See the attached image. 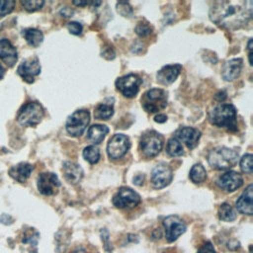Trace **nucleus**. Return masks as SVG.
Listing matches in <instances>:
<instances>
[{
  "instance_id": "1",
  "label": "nucleus",
  "mask_w": 253,
  "mask_h": 253,
  "mask_svg": "<svg viewBox=\"0 0 253 253\" xmlns=\"http://www.w3.org/2000/svg\"><path fill=\"white\" fill-rule=\"evenodd\" d=\"M251 0L216 1L210 9L211 20L225 29L237 30L244 27L252 17Z\"/></svg>"
},
{
  "instance_id": "2",
  "label": "nucleus",
  "mask_w": 253,
  "mask_h": 253,
  "mask_svg": "<svg viewBox=\"0 0 253 253\" xmlns=\"http://www.w3.org/2000/svg\"><path fill=\"white\" fill-rule=\"evenodd\" d=\"M210 122L219 127H226L229 130H237L236 110L231 104H220L214 107L209 114Z\"/></svg>"
},
{
  "instance_id": "3",
  "label": "nucleus",
  "mask_w": 253,
  "mask_h": 253,
  "mask_svg": "<svg viewBox=\"0 0 253 253\" xmlns=\"http://www.w3.org/2000/svg\"><path fill=\"white\" fill-rule=\"evenodd\" d=\"M238 159V153L227 147H218L211 150L208 155L209 164L216 170H226L233 167Z\"/></svg>"
},
{
  "instance_id": "4",
  "label": "nucleus",
  "mask_w": 253,
  "mask_h": 253,
  "mask_svg": "<svg viewBox=\"0 0 253 253\" xmlns=\"http://www.w3.org/2000/svg\"><path fill=\"white\" fill-rule=\"evenodd\" d=\"M44 110L40 103L29 102L19 110L17 121L23 126H34L42 122Z\"/></svg>"
},
{
  "instance_id": "5",
  "label": "nucleus",
  "mask_w": 253,
  "mask_h": 253,
  "mask_svg": "<svg viewBox=\"0 0 253 253\" xmlns=\"http://www.w3.org/2000/svg\"><path fill=\"white\" fill-rule=\"evenodd\" d=\"M90 122V113L88 110L81 109L75 111L66 121V131L69 135L77 137L80 136L86 129Z\"/></svg>"
},
{
  "instance_id": "6",
  "label": "nucleus",
  "mask_w": 253,
  "mask_h": 253,
  "mask_svg": "<svg viewBox=\"0 0 253 253\" xmlns=\"http://www.w3.org/2000/svg\"><path fill=\"white\" fill-rule=\"evenodd\" d=\"M139 147L145 157H154L163 147V137L155 130H148L142 134Z\"/></svg>"
},
{
  "instance_id": "7",
  "label": "nucleus",
  "mask_w": 253,
  "mask_h": 253,
  "mask_svg": "<svg viewBox=\"0 0 253 253\" xmlns=\"http://www.w3.org/2000/svg\"><path fill=\"white\" fill-rule=\"evenodd\" d=\"M142 106L148 113H156L167 105V94L163 89L153 88L148 90L141 100Z\"/></svg>"
},
{
  "instance_id": "8",
  "label": "nucleus",
  "mask_w": 253,
  "mask_h": 253,
  "mask_svg": "<svg viewBox=\"0 0 253 253\" xmlns=\"http://www.w3.org/2000/svg\"><path fill=\"white\" fill-rule=\"evenodd\" d=\"M140 203V196L127 187H122L113 197V204L119 209H131Z\"/></svg>"
},
{
  "instance_id": "9",
  "label": "nucleus",
  "mask_w": 253,
  "mask_h": 253,
  "mask_svg": "<svg viewBox=\"0 0 253 253\" xmlns=\"http://www.w3.org/2000/svg\"><path fill=\"white\" fill-rule=\"evenodd\" d=\"M141 82L142 81L139 76L130 73L118 78L116 80V87L118 91L123 94V96L126 98H132L137 94Z\"/></svg>"
},
{
  "instance_id": "10",
  "label": "nucleus",
  "mask_w": 253,
  "mask_h": 253,
  "mask_svg": "<svg viewBox=\"0 0 253 253\" xmlns=\"http://www.w3.org/2000/svg\"><path fill=\"white\" fill-rule=\"evenodd\" d=\"M130 147L129 138L122 133L113 135L107 145V152L110 158L119 159L123 157Z\"/></svg>"
},
{
  "instance_id": "11",
  "label": "nucleus",
  "mask_w": 253,
  "mask_h": 253,
  "mask_svg": "<svg viewBox=\"0 0 253 253\" xmlns=\"http://www.w3.org/2000/svg\"><path fill=\"white\" fill-rule=\"evenodd\" d=\"M163 226L165 229V238L168 242H174L178 239L180 235H182L187 226L185 222L177 215H169L164 218Z\"/></svg>"
},
{
  "instance_id": "12",
  "label": "nucleus",
  "mask_w": 253,
  "mask_h": 253,
  "mask_svg": "<svg viewBox=\"0 0 253 253\" xmlns=\"http://www.w3.org/2000/svg\"><path fill=\"white\" fill-rule=\"evenodd\" d=\"M37 185L41 194L44 196H52L57 193L60 182L54 173L42 172L38 176Z\"/></svg>"
},
{
  "instance_id": "13",
  "label": "nucleus",
  "mask_w": 253,
  "mask_h": 253,
  "mask_svg": "<svg viewBox=\"0 0 253 253\" xmlns=\"http://www.w3.org/2000/svg\"><path fill=\"white\" fill-rule=\"evenodd\" d=\"M41 72V64L39 58L34 56L24 60L18 67V74L27 83H33L35 77Z\"/></svg>"
},
{
  "instance_id": "14",
  "label": "nucleus",
  "mask_w": 253,
  "mask_h": 253,
  "mask_svg": "<svg viewBox=\"0 0 253 253\" xmlns=\"http://www.w3.org/2000/svg\"><path fill=\"white\" fill-rule=\"evenodd\" d=\"M173 178L171 168L163 163L157 164L151 173V183L155 189H162L170 184Z\"/></svg>"
},
{
  "instance_id": "15",
  "label": "nucleus",
  "mask_w": 253,
  "mask_h": 253,
  "mask_svg": "<svg viewBox=\"0 0 253 253\" xmlns=\"http://www.w3.org/2000/svg\"><path fill=\"white\" fill-rule=\"evenodd\" d=\"M216 184L226 192H233L242 186L243 178L236 171H227L217 178Z\"/></svg>"
},
{
  "instance_id": "16",
  "label": "nucleus",
  "mask_w": 253,
  "mask_h": 253,
  "mask_svg": "<svg viewBox=\"0 0 253 253\" xmlns=\"http://www.w3.org/2000/svg\"><path fill=\"white\" fill-rule=\"evenodd\" d=\"M175 138H177L181 143L184 142L188 148H195L200 140L201 131L198 128L191 126H183L176 130Z\"/></svg>"
},
{
  "instance_id": "17",
  "label": "nucleus",
  "mask_w": 253,
  "mask_h": 253,
  "mask_svg": "<svg viewBox=\"0 0 253 253\" xmlns=\"http://www.w3.org/2000/svg\"><path fill=\"white\" fill-rule=\"evenodd\" d=\"M181 70L182 66L180 64L165 65L157 72V81L162 85H169L177 79Z\"/></svg>"
},
{
  "instance_id": "18",
  "label": "nucleus",
  "mask_w": 253,
  "mask_h": 253,
  "mask_svg": "<svg viewBox=\"0 0 253 253\" xmlns=\"http://www.w3.org/2000/svg\"><path fill=\"white\" fill-rule=\"evenodd\" d=\"M0 59L9 67L14 66L17 62V50L7 39L0 40Z\"/></svg>"
},
{
  "instance_id": "19",
  "label": "nucleus",
  "mask_w": 253,
  "mask_h": 253,
  "mask_svg": "<svg viewBox=\"0 0 253 253\" xmlns=\"http://www.w3.org/2000/svg\"><path fill=\"white\" fill-rule=\"evenodd\" d=\"M242 69V59L232 58L226 61L221 69V76L226 81H232L236 79Z\"/></svg>"
},
{
  "instance_id": "20",
  "label": "nucleus",
  "mask_w": 253,
  "mask_h": 253,
  "mask_svg": "<svg viewBox=\"0 0 253 253\" xmlns=\"http://www.w3.org/2000/svg\"><path fill=\"white\" fill-rule=\"evenodd\" d=\"M252 184H249L242 195L237 199L235 205L236 209L240 213L251 215L253 213L252 209Z\"/></svg>"
},
{
  "instance_id": "21",
  "label": "nucleus",
  "mask_w": 253,
  "mask_h": 253,
  "mask_svg": "<svg viewBox=\"0 0 253 253\" xmlns=\"http://www.w3.org/2000/svg\"><path fill=\"white\" fill-rule=\"evenodd\" d=\"M62 170H63L65 180L70 184L74 185L79 183L83 177L82 168L74 162H71V161L64 162Z\"/></svg>"
},
{
  "instance_id": "22",
  "label": "nucleus",
  "mask_w": 253,
  "mask_h": 253,
  "mask_svg": "<svg viewBox=\"0 0 253 253\" xmlns=\"http://www.w3.org/2000/svg\"><path fill=\"white\" fill-rule=\"evenodd\" d=\"M34 167L27 162H21L9 169V175L17 182L24 183L30 177Z\"/></svg>"
},
{
  "instance_id": "23",
  "label": "nucleus",
  "mask_w": 253,
  "mask_h": 253,
  "mask_svg": "<svg viewBox=\"0 0 253 253\" xmlns=\"http://www.w3.org/2000/svg\"><path fill=\"white\" fill-rule=\"evenodd\" d=\"M109 132V128L105 125H93L87 131V138L94 144H98L103 141L106 134Z\"/></svg>"
},
{
  "instance_id": "24",
  "label": "nucleus",
  "mask_w": 253,
  "mask_h": 253,
  "mask_svg": "<svg viewBox=\"0 0 253 253\" xmlns=\"http://www.w3.org/2000/svg\"><path fill=\"white\" fill-rule=\"evenodd\" d=\"M23 36L29 45L33 47L39 46L43 41L42 33L35 28H29L23 31Z\"/></svg>"
},
{
  "instance_id": "25",
  "label": "nucleus",
  "mask_w": 253,
  "mask_h": 253,
  "mask_svg": "<svg viewBox=\"0 0 253 253\" xmlns=\"http://www.w3.org/2000/svg\"><path fill=\"white\" fill-rule=\"evenodd\" d=\"M189 177L193 183L201 184L207 179V171L202 164H195L190 170Z\"/></svg>"
},
{
  "instance_id": "26",
  "label": "nucleus",
  "mask_w": 253,
  "mask_h": 253,
  "mask_svg": "<svg viewBox=\"0 0 253 253\" xmlns=\"http://www.w3.org/2000/svg\"><path fill=\"white\" fill-rule=\"evenodd\" d=\"M218 217L223 221H233L236 218L234 209L227 203H223L218 208Z\"/></svg>"
},
{
  "instance_id": "27",
  "label": "nucleus",
  "mask_w": 253,
  "mask_h": 253,
  "mask_svg": "<svg viewBox=\"0 0 253 253\" xmlns=\"http://www.w3.org/2000/svg\"><path fill=\"white\" fill-rule=\"evenodd\" d=\"M166 151L172 157H178V156H182L184 154L182 143L175 137H172L168 140L167 146H166Z\"/></svg>"
},
{
  "instance_id": "28",
  "label": "nucleus",
  "mask_w": 253,
  "mask_h": 253,
  "mask_svg": "<svg viewBox=\"0 0 253 253\" xmlns=\"http://www.w3.org/2000/svg\"><path fill=\"white\" fill-rule=\"evenodd\" d=\"M114 115V107L110 104H100L94 112V116L98 120H109Z\"/></svg>"
},
{
  "instance_id": "29",
  "label": "nucleus",
  "mask_w": 253,
  "mask_h": 253,
  "mask_svg": "<svg viewBox=\"0 0 253 253\" xmlns=\"http://www.w3.org/2000/svg\"><path fill=\"white\" fill-rule=\"evenodd\" d=\"M83 157L90 164H95L100 159V150L95 145H89L84 148Z\"/></svg>"
},
{
  "instance_id": "30",
  "label": "nucleus",
  "mask_w": 253,
  "mask_h": 253,
  "mask_svg": "<svg viewBox=\"0 0 253 253\" xmlns=\"http://www.w3.org/2000/svg\"><path fill=\"white\" fill-rule=\"evenodd\" d=\"M21 4L28 12H35L40 10L43 6L44 2L42 0H24L21 1Z\"/></svg>"
},
{
  "instance_id": "31",
  "label": "nucleus",
  "mask_w": 253,
  "mask_h": 253,
  "mask_svg": "<svg viewBox=\"0 0 253 253\" xmlns=\"http://www.w3.org/2000/svg\"><path fill=\"white\" fill-rule=\"evenodd\" d=\"M240 168H241L242 172H244L246 174L252 173V154L251 153H247L241 158Z\"/></svg>"
},
{
  "instance_id": "32",
  "label": "nucleus",
  "mask_w": 253,
  "mask_h": 253,
  "mask_svg": "<svg viewBox=\"0 0 253 253\" xmlns=\"http://www.w3.org/2000/svg\"><path fill=\"white\" fill-rule=\"evenodd\" d=\"M117 11L124 17L130 18L132 16V8L127 2H119L117 3Z\"/></svg>"
},
{
  "instance_id": "33",
  "label": "nucleus",
  "mask_w": 253,
  "mask_h": 253,
  "mask_svg": "<svg viewBox=\"0 0 253 253\" xmlns=\"http://www.w3.org/2000/svg\"><path fill=\"white\" fill-rule=\"evenodd\" d=\"M15 6V1L12 0H0V17L10 14Z\"/></svg>"
},
{
  "instance_id": "34",
  "label": "nucleus",
  "mask_w": 253,
  "mask_h": 253,
  "mask_svg": "<svg viewBox=\"0 0 253 253\" xmlns=\"http://www.w3.org/2000/svg\"><path fill=\"white\" fill-rule=\"evenodd\" d=\"M151 27L145 23H138L135 27V33L139 37H146L151 33Z\"/></svg>"
},
{
  "instance_id": "35",
  "label": "nucleus",
  "mask_w": 253,
  "mask_h": 253,
  "mask_svg": "<svg viewBox=\"0 0 253 253\" xmlns=\"http://www.w3.org/2000/svg\"><path fill=\"white\" fill-rule=\"evenodd\" d=\"M67 29L70 34L75 35V36H79L83 31L82 25L78 22H69L67 24Z\"/></svg>"
},
{
  "instance_id": "36",
  "label": "nucleus",
  "mask_w": 253,
  "mask_h": 253,
  "mask_svg": "<svg viewBox=\"0 0 253 253\" xmlns=\"http://www.w3.org/2000/svg\"><path fill=\"white\" fill-rule=\"evenodd\" d=\"M197 253H216L215 250H214V247L213 245L210 242V241H207L205 242L198 250Z\"/></svg>"
},
{
  "instance_id": "37",
  "label": "nucleus",
  "mask_w": 253,
  "mask_h": 253,
  "mask_svg": "<svg viewBox=\"0 0 253 253\" xmlns=\"http://www.w3.org/2000/svg\"><path fill=\"white\" fill-rule=\"evenodd\" d=\"M143 181H144V175H142V174H137L136 176L133 177V183L137 186L142 185Z\"/></svg>"
},
{
  "instance_id": "38",
  "label": "nucleus",
  "mask_w": 253,
  "mask_h": 253,
  "mask_svg": "<svg viewBox=\"0 0 253 253\" xmlns=\"http://www.w3.org/2000/svg\"><path fill=\"white\" fill-rule=\"evenodd\" d=\"M154 121H155L156 123H160V124L165 123V122L167 121V116L164 115V114H158L157 116L154 117Z\"/></svg>"
},
{
  "instance_id": "39",
  "label": "nucleus",
  "mask_w": 253,
  "mask_h": 253,
  "mask_svg": "<svg viewBox=\"0 0 253 253\" xmlns=\"http://www.w3.org/2000/svg\"><path fill=\"white\" fill-rule=\"evenodd\" d=\"M0 221H1L2 223L9 224V223H11V222H12V218H11V216H10V215H8V214L4 213V214H2V215L0 216Z\"/></svg>"
},
{
  "instance_id": "40",
  "label": "nucleus",
  "mask_w": 253,
  "mask_h": 253,
  "mask_svg": "<svg viewBox=\"0 0 253 253\" xmlns=\"http://www.w3.org/2000/svg\"><path fill=\"white\" fill-rule=\"evenodd\" d=\"M72 13H73V11H72L70 8H68V7H64V8L60 11V14L63 15L64 17H70V16L72 15Z\"/></svg>"
},
{
  "instance_id": "41",
  "label": "nucleus",
  "mask_w": 253,
  "mask_h": 253,
  "mask_svg": "<svg viewBox=\"0 0 253 253\" xmlns=\"http://www.w3.org/2000/svg\"><path fill=\"white\" fill-rule=\"evenodd\" d=\"M74 5L76 6H81V7H84V6H87L89 5L91 2H87V1H73L72 2Z\"/></svg>"
},
{
  "instance_id": "42",
  "label": "nucleus",
  "mask_w": 253,
  "mask_h": 253,
  "mask_svg": "<svg viewBox=\"0 0 253 253\" xmlns=\"http://www.w3.org/2000/svg\"><path fill=\"white\" fill-rule=\"evenodd\" d=\"M4 73H5V69H4V67L2 66V64L0 63V79H2V78H3Z\"/></svg>"
},
{
  "instance_id": "43",
  "label": "nucleus",
  "mask_w": 253,
  "mask_h": 253,
  "mask_svg": "<svg viewBox=\"0 0 253 253\" xmlns=\"http://www.w3.org/2000/svg\"><path fill=\"white\" fill-rule=\"evenodd\" d=\"M72 253H86V252H85V250L82 249V248H77V249H75Z\"/></svg>"
},
{
  "instance_id": "44",
  "label": "nucleus",
  "mask_w": 253,
  "mask_h": 253,
  "mask_svg": "<svg viewBox=\"0 0 253 253\" xmlns=\"http://www.w3.org/2000/svg\"><path fill=\"white\" fill-rule=\"evenodd\" d=\"M163 253H166V252H163Z\"/></svg>"
}]
</instances>
